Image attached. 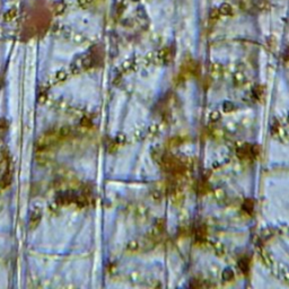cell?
Segmentation results:
<instances>
[{
  "mask_svg": "<svg viewBox=\"0 0 289 289\" xmlns=\"http://www.w3.org/2000/svg\"><path fill=\"white\" fill-rule=\"evenodd\" d=\"M40 219H41V212H40L38 209H35V210L31 214V218H30L31 227L36 226L37 224H38V221H40Z\"/></svg>",
  "mask_w": 289,
  "mask_h": 289,
  "instance_id": "obj_1",
  "label": "cell"
},
{
  "mask_svg": "<svg viewBox=\"0 0 289 289\" xmlns=\"http://www.w3.org/2000/svg\"><path fill=\"white\" fill-rule=\"evenodd\" d=\"M11 182V173H9V170H6L4 174L1 175V178H0V185L1 188H7Z\"/></svg>",
  "mask_w": 289,
  "mask_h": 289,
  "instance_id": "obj_2",
  "label": "cell"
},
{
  "mask_svg": "<svg viewBox=\"0 0 289 289\" xmlns=\"http://www.w3.org/2000/svg\"><path fill=\"white\" fill-rule=\"evenodd\" d=\"M64 9H66V4H64V1H58V2L56 4V6H54V13H56L57 15H61V14H63Z\"/></svg>",
  "mask_w": 289,
  "mask_h": 289,
  "instance_id": "obj_3",
  "label": "cell"
},
{
  "mask_svg": "<svg viewBox=\"0 0 289 289\" xmlns=\"http://www.w3.org/2000/svg\"><path fill=\"white\" fill-rule=\"evenodd\" d=\"M16 16H17V10H16L15 8H13V9H9V10L5 14V20H7V22H10V20H13L14 18H16Z\"/></svg>",
  "mask_w": 289,
  "mask_h": 289,
  "instance_id": "obj_4",
  "label": "cell"
},
{
  "mask_svg": "<svg viewBox=\"0 0 289 289\" xmlns=\"http://www.w3.org/2000/svg\"><path fill=\"white\" fill-rule=\"evenodd\" d=\"M219 13L222 15H229V14H232V6L228 4H222L219 7Z\"/></svg>",
  "mask_w": 289,
  "mask_h": 289,
  "instance_id": "obj_5",
  "label": "cell"
},
{
  "mask_svg": "<svg viewBox=\"0 0 289 289\" xmlns=\"http://www.w3.org/2000/svg\"><path fill=\"white\" fill-rule=\"evenodd\" d=\"M7 126H8V124H7V122H6V120H4V119L0 120V137L6 132Z\"/></svg>",
  "mask_w": 289,
  "mask_h": 289,
  "instance_id": "obj_6",
  "label": "cell"
},
{
  "mask_svg": "<svg viewBox=\"0 0 289 289\" xmlns=\"http://www.w3.org/2000/svg\"><path fill=\"white\" fill-rule=\"evenodd\" d=\"M66 77H67V72L64 70H60L59 72L57 74V79H58V80H63Z\"/></svg>",
  "mask_w": 289,
  "mask_h": 289,
  "instance_id": "obj_7",
  "label": "cell"
},
{
  "mask_svg": "<svg viewBox=\"0 0 289 289\" xmlns=\"http://www.w3.org/2000/svg\"><path fill=\"white\" fill-rule=\"evenodd\" d=\"M90 2H92V0H78V5L82 8H86Z\"/></svg>",
  "mask_w": 289,
  "mask_h": 289,
  "instance_id": "obj_8",
  "label": "cell"
},
{
  "mask_svg": "<svg viewBox=\"0 0 289 289\" xmlns=\"http://www.w3.org/2000/svg\"><path fill=\"white\" fill-rule=\"evenodd\" d=\"M220 15V13H219V9L218 8H214L211 11H210V16H211L212 18H217L218 16Z\"/></svg>",
  "mask_w": 289,
  "mask_h": 289,
  "instance_id": "obj_9",
  "label": "cell"
},
{
  "mask_svg": "<svg viewBox=\"0 0 289 289\" xmlns=\"http://www.w3.org/2000/svg\"><path fill=\"white\" fill-rule=\"evenodd\" d=\"M134 1H138V0H134Z\"/></svg>",
  "mask_w": 289,
  "mask_h": 289,
  "instance_id": "obj_10",
  "label": "cell"
}]
</instances>
